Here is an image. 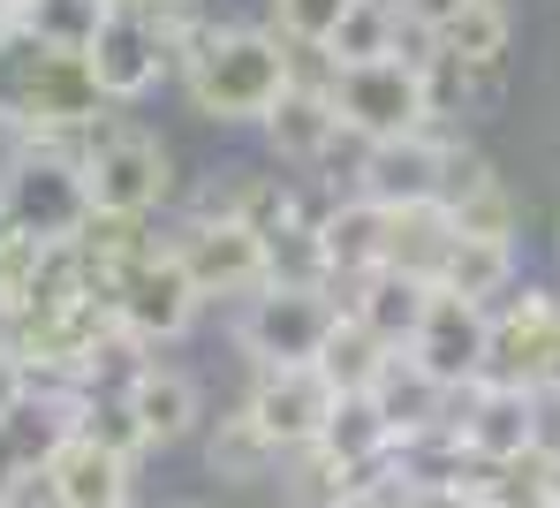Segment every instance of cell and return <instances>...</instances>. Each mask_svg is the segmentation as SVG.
Here are the masks:
<instances>
[{
  "instance_id": "277c9868",
  "label": "cell",
  "mask_w": 560,
  "mask_h": 508,
  "mask_svg": "<svg viewBox=\"0 0 560 508\" xmlns=\"http://www.w3.org/2000/svg\"><path fill=\"white\" fill-rule=\"evenodd\" d=\"M167 190H175V160H167V145L144 137V129H129V122H106L98 145L84 152V198H92V212L144 220V212L167 205Z\"/></svg>"
},
{
  "instance_id": "74e56055",
  "label": "cell",
  "mask_w": 560,
  "mask_h": 508,
  "mask_svg": "<svg viewBox=\"0 0 560 508\" xmlns=\"http://www.w3.org/2000/svg\"><path fill=\"white\" fill-rule=\"evenodd\" d=\"M553 243H560V228H553Z\"/></svg>"
},
{
  "instance_id": "52a82bcc",
  "label": "cell",
  "mask_w": 560,
  "mask_h": 508,
  "mask_svg": "<svg viewBox=\"0 0 560 508\" xmlns=\"http://www.w3.org/2000/svg\"><path fill=\"white\" fill-rule=\"evenodd\" d=\"M463 160V145L447 129H417V137H386V145H357V198L409 212V205H440L447 168Z\"/></svg>"
},
{
  "instance_id": "7402d4cb",
  "label": "cell",
  "mask_w": 560,
  "mask_h": 508,
  "mask_svg": "<svg viewBox=\"0 0 560 508\" xmlns=\"http://www.w3.org/2000/svg\"><path fill=\"white\" fill-rule=\"evenodd\" d=\"M401 0H349V15L334 23V38H326V69H364V61H394L401 54Z\"/></svg>"
},
{
  "instance_id": "3957f363",
  "label": "cell",
  "mask_w": 560,
  "mask_h": 508,
  "mask_svg": "<svg viewBox=\"0 0 560 508\" xmlns=\"http://www.w3.org/2000/svg\"><path fill=\"white\" fill-rule=\"evenodd\" d=\"M334 326H341V297L334 289H258L243 319H235V349L258 365V372H273V365H318L326 357V342H334Z\"/></svg>"
},
{
  "instance_id": "8fae6325",
  "label": "cell",
  "mask_w": 560,
  "mask_h": 508,
  "mask_svg": "<svg viewBox=\"0 0 560 508\" xmlns=\"http://www.w3.org/2000/svg\"><path fill=\"white\" fill-rule=\"evenodd\" d=\"M84 69H92V84H98L106 106L144 100V92L167 77V31L144 23V15H129V8H106L98 38L84 46Z\"/></svg>"
},
{
  "instance_id": "ffe728a7",
  "label": "cell",
  "mask_w": 560,
  "mask_h": 508,
  "mask_svg": "<svg viewBox=\"0 0 560 508\" xmlns=\"http://www.w3.org/2000/svg\"><path fill=\"white\" fill-rule=\"evenodd\" d=\"M364 403L378 409V425L394 432V448L401 440H417V432H440L447 425V388L440 380H424L417 365H409V349H394L386 365H378V380H372V395Z\"/></svg>"
},
{
  "instance_id": "8d00e7d4",
  "label": "cell",
  "mask_w": 560,
  "mask_h": 508,
  "mask_svg": "<svg viewBox=\"0 0 560 508\" xmlns=\"http://www.w3.org/2000/svg\"><path fill=\"white\" fill-rule=\"evenodd\" d=\"M553 486H560V440H553Z\"/></svg>"
},
{
  "instance_id": "836d02e7",
  "label": "cell",
  "mask_w": 560,
  "mask_h": 508,
  "mask_svg": "<svg viewBox=\"0 0 560 508\" xmlns=\"http://www.w3.org/2000/svg\"><path fill=\"white\" fill-rule=\"evenodd\" d=\"M15 38H23V23H15V15H0V61L15 54Z\"/></svg>"
},
{
  "instance_id": "484cf974",
  "label": "cell",
  "mask_w": 560,
  "mask_h": 508,
  "mask_svg": "<svg viewBox=\"0 0 560 508\" xmlns=\"http://www.w3.org/2000/svg\"><path fill=\"white\" fill-rule=\"evenodd\" d=\"M106 8H114V0H38V8L23 15V38L46 46V54H84L98 38V23H106Z\"/></svg>"
},
{
  "instance_id": "4dcf8cb0",
  "label": "cell",
  "mask_w": 560,
  "mask_h": 508,
  "mask_svg": "<svg viewBox=\"0 0 560 508\" xmlns=\"http://www.w3.org/2000/svg\"><path fill=\"white\" fill-rule=\"evenodd\" d=\"M463 8H469V0H401V23H409V31H424V38H440Z\"/></svg>"
},
{
  "instance_id": "d6986e66",
  "label": "cell",
  "mask_w": 560,
  "mask_h": 508,
  "mask_svg": "<svg viewBox=\"0 0 560 508\" xmlns=\"http://www.w3.org/2000/svg\"><path fill=\"white\" fill-rule=\"evenodd\" d=\"M121 403L137 417V432H144V448H175L197 432V417H205V395H197V380L175 372V365H144L129 388H121Z\"/></svg>"
},
{
  "instance_id": "f546056e",
  "label": "cell",
  "mask_w": 560,
  "mask_h": 508,
  "mask_svg": "<svg viewBox=\"0 0 560 508\" xmlns=\"http://www.w3.org/2000/svg\"><path fill=\"white\" fill-rule=\"evenodd\" d=\"M23 403H31V372H23V357L0 342V425H15Z\"/></svg>"
},
{
  "instance_id": "9c48e42d",
  "label": "cell",
  "mask_w": 560,
  "mask_h": 508,
  "mask_svg": "<svg viewBox=\"0 0 560 508\" xmlns=\"http://www.w3.org/2000/svg\"><path fill=\"white\" fill-rule=\"evenodd\" d=\"M92 220V198H84V168L61 160V152H23L8 198H0V228L31 235V243H69L77 228Z\"/></svg>"
},
{
  "instance_id": "603a6c76",
  "label": "cell",
  "mask_w": 560,
  "mask_h": 508,
  "mask_svg": "<svg viewBox=\"0 0 560 508\" xmlns=\"http://www.w3.org/2000/svg\"><path fill=\"white\" fill-rule=\"evenodd\" d=\"M508 38H515L508 0H469L463 15L432 38V54H455V61H469V69H500V61H508Z\"/></svg>"
},
{
  "instance_id": "e0dca14e",
  "label": "cell",
  "mask_w": 560,
  "mask_h": 508,
  "mask_svg": "<svg viewBox=\"0 0 560 508\" xmlns=\"http://www.w3.org/2000/svg\"><path fill=\"white\" fill-rule=\"evenodd\" d=\"M46 494H54V508H129V463L84 432H69L46 455Z\"/></svg>"
},
{
  "instance_id": "44dd1931",
  "label": "cell",
  "mask_w": 560,
  "mask_h": 508,
  "mask_svg": "<svg viewBox=\"0 0 560 508\" xmlns=\"http://www.w3.org/2000/svg\"><path fill=\"white\" fill-rule=\"evenodd\" d=\"M432 289L440 297H463V304L492 311L515 297V243H477V235H455L432 266Z\"/></svg>"
},
{
  "instance_id": "e575fe53",
  "label": "cell",
  "mask_w": 560,
  "mask_h": 508,
  "mask_svg": "<svg viewBox=\"0 0 560 508\" xmlns=\"http://www.w3.org/2000/svg\"><path fill=\"white\" fill-rule=\"evenodd\" d=\"M546 403H560V349H553V365H546V388H538Z\"/></svg>"
},
{
  "instance_id": "5b68a950",
  "label": "cell",
  "mask_w": 560,
  "mask_h": 508,
  "mask_svg": "<svg viewBox=\"0 0 560 508\" xmlns=\"http://www.w3.org/2000/svg\"><path fill=\"white\" fill-rule=\"evenodd\" d=\"M197 311L205 297L189 289L183 258L160 243V251H144V258H129L121 274H114V326L137 342V349H160V342H183L189 326H197Z\"/></svg>"
},
{
  "instance_id": "d4e9b609",
  "label": "cell",
  "mask_w": 560,
  "mask_h": 508,
  "mask_svg": "<svg viewBox=\"0 0 560 508\" xmlns=\"http://www.w3.org/2000/svg\"><path fill=\"white\" fill-rule=\"evenodd\" d=\"M205 455H212V471L235 478V486H258V478L280 471V448L250 425V409H228V417L212 425V448H205Z\"/></svg>"
},
{
  "instance_id": "7a4b0ae2",
  "label": "cell",
  "mask_w": 560,
  "mask_h": 508,
  "mask_svg": "<svg viewBox=\"0 0 560 508\" xmlns=\"http://www.w3.org/2000/svg\"><path fill=\"white\" fill-rule=\"evenodd\" d=\"M326 100H334L341 137H357V145H386V137H417V129H432V106H424V61H417V54L364 61V69H326Z\"/></svg>"
},
{
  "instance_id": "8992f818",
  "label": "cell",
  "mask_w": 560,
  "mask_h": 508,
  "mask_svg": "<svg viewBox=\"0 0 560 508\" xmlns=\"http://www.w3.org/2000/svg\"><path fill=\"white\" fill-rule=\"evenodd\" d=\"M447 425L469 448L477 471H500L530 448H546V395H523V388H455L447 395Z\"/></svg>"
},
{
  "instance_id": "6da1fadb",
  "label": "cell",
  "mask_w": 560,
  "mask_h": 508,
  "mask_svg": "<svg viewBox=\"0 0 560 508\" xmlns=\"http://www.w3.org/2000/svg\"><path fill=\"white\" fill-rule=\"evenodd\" d=\"M288 84H295V46L280 31H250V23H220L212 54L183 77L189 106L205 122H266Z\"/></svg>"
},
{
  "instance_id": "4316f807",
  "label": "cell",
  "mask_w": 560,
  "mask_h": 508,
  "mask_svg": "<svg viewBox=\"0 0 560 508\" xmlns=\"http://www.w3.org/2000/svg\"><path fill=\"white\" fill-rule=\"evenodd\" d=\"M455 243V228H447V212L440 205H409V212H394V228H386V266H401V274H424L432 281V266H440V251Z\"/></svg>"
},
{
  "instance_id": "5bb4252c",
  "label": "cell",
  "mask_w": 560,
  "mask_h": 508,
  "mask_svg": "<svg viewBox=\"0 0 560 508\" xmlns=\"http://www.w3.org/2000/svg\"><path fill=\"white\" fill-rule=\"evenodd\" d=\"M432 281L424 274H401V266H372L364 281H349L341 289V311L372 334L378 349H409L417 342V326H424V311H432Z\"/></svg>"
},
{
  "instance_id": "2e32d148",
  "label": "cell",
  "mask_w": 560,
  "mask_h": 508,
  "mask_svg": "<svg viewBox=\"0 0 560 508\" xmlns=\"http://www.w3.org/2000/svg\"><path fill=\"white\" fill-rule=\"evenodd\" d=\"M258 129H266V145H273V160H288V168H318V160H334L341 122H334V100H326V69H318V77H295Z\"/></svg>"
},
{
  "instance_id": "83f0119b",
  "label": "cell",
  "mask_w": 560,
  "mask_h": 508,
  "mask_svg": "<svg viewBox=\"0 0 560 508\" xmlns=\"http://www.w3.org/2000/svg\"><path fill=\"white\" fill-rule=\"evenodd\" d=\"M394 349H378L372 334L341 311V326H334V342H326V357H318V372H326V388L334 395H372V380H378V365H386Z\"/></svg>"
},
{
  "instance_id": "9a60e30c",
  "label": "cell",
  "mask_w": 560,
  "mask_h": 508,
  "mask_svg": "<svg viewBox=\"0 0 560 508\" xmlns=\"http://www.w3.org/2000/svg\"><path fill=\"white\" fill-rule=\"evenodd\" d=\"M386 228H394V212L372 198H334L318 212V251H326V281H334V297L349 289V281H364L372 266H386Z\"/></svg>"
},
{
  "instance_id": "ac0fdd59",
  "label": "cell",
  "mask_w": 560,
  "mask_h": 508,
  "mask_svg": "<svg viewBox=\"0 0 560 508\" xmlns=\"http://www.w3.org/2000/svg\"><path fill=\"white\" fill-rule=\"evenodd\" d=\"M440 212H447V228L455 235H477V243H515V198H508V183L463 152L455 168H447V183H440Z\"/></svg>"
},
{
  "instance_id": "cb8c5ba5",
  "label": "cell",
  "mask_w": 560,
  "mask_h": 508,
  "mask_svg": "<svg viewBox=\"0 0 560 508\" xmlns=\"http://www.w3.org/2000/svg\"><path fill=\"white\" fill-rule=\"evenodd\" d=\"M477 508H560L553 486V448H530L500 471H477Z\"/></svg>"
},
{
  "instance_id": "d590c367",
  "label": "cell",
  "mask_w": 560,
  "mask_h": 508,
  "mask_svg": "<svg viewBox=\"0 0 560 508\" xmlns=\"http://www.w3.org/2000/svg\"><path fill=\"white\" fill-rule=\"evenodd\" d=\"M31 8H38V0H0V15H15V23H23Z\"/></svg>"
},
{
  "instance_id": "30bf717a",
  "label": "cell",
  "mask_w": 560,
  "mask_h": 508,
  "mask_svg": "<svg viewBox=\"0 0 560 508\" xmlns=\"http://www.w3.org/2000/svg\"><path fill=\"white\" fill-rule=\"evenodd\" d=\"M175 258H183L189 289L212 304V297H258L266 289V235L258 228H243V220H212V212H197L183 235L167 243Z\"/></svg>"
},
{
  "instance_id": "4fadbf2b",
  "label": "cell",
  "mask_w": 560,
  "mask_h": 508,
  "mask_svg": "<svg viewBox=\"0 0 560 508\" xmlns=\"http://www.w3.org/2000/svg\"><path fill=\"white\" fill-rule=\"evenodd\" d=\"M485 342H492V311L463 304V297H432L417 342H409V365L455 395V388H477L485 380Z\"/></svg>"
},
{
  "instance_id": "1f68e13d",
  "label": "cell",
  "mask_w": 560,
  "mask_h": 508,
  "mask_svg": "<svg viewBox=\"0 0 560 508\" xmlns=\"http://www.w3.org/2000/svg\"><path fill=\"white\" fill-rule=\"evenodd\" d=\"M401 508H477V486H401Z\"/></svg>"
},
{
  "instance_id": "ba28073f",
  "label": "cell",
  "mask_w": 560,
  "mask_h": 508,
  "mask_svg": "<svg viewBox=\"0 0 560 508\" xmlns=\"http://www.w3.org/2000/svg\"><path fill=\"white\" fill-rule=\"evenodd\" d=\"M560 349V289H523L492 304V342H485V388H546V365Z\"/></svg>"
},
{
  "instance_id": "f1b7e54d",
  "label": "cell",
  "mask_w": 560,
  "mask_h": 508,
  "mask_svg": "<svg viewBox=\"0 0 560 508\" xmlns=\"http://www.w3.org/2000/svg\"><path fill=\"white\" fill-rule=\"evenodd\" d=\"M341 15H349V0H273V31L295 54H326V38H334Z\"/></svg>"
},
{
  "instance_id": "d6a6232c",
  "label": "cell",
  "mask_w": 560,
  "mask_h": 508,
  "mask_svg": "<svg viewBox=\"0 0 560 508\" xmlns=\"http://www.w3.org/2000/svg\"><path fill=\"white\" fill-rule=\"evenodd\" d=\"M334 508H401V486H357L349 501H334Z\"/></svg>"
},
{
  "instance_id": "7c38bea8",
  "label": "cell",
  "mask_w": 560,
  "mask_h": 508,
  "mask_svg": "<svg viewBox=\"0 0 560 508\" xmlns=\"http://www.w3.org/2000/svg\"><path fill=\"white\" fill-rule=\"evenodd\" d=\"M334 388H326V372L318 365H273V372H258L250 380V425L273 440L280 455H295V448H311L318 432H326V417H334Z\"/></svg>"
}]
</instances>
